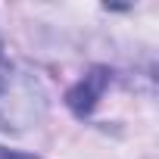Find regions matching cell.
Segmentation results:
<instances>
[{
	"instance_id": "obj_1",
	"label": "cell",
	"mask_w": 159,
	"mask_h": 159,
	"mask_svg": "<svg viewBox=\"0 0 159 159\" xmlns=\"http://www.w3.org/2000/svg\"><path fill=\"white\" fill-rule=\"evenodd\" d=\"M47 112V91L38 75L10 59L0 44V131H25Z\"/></svg>"
},
{
	"instance_id": "obj_2",
	"label": "cell",
	"mask_w": 159,
	"mask_h": 159,
	"mask_svg": "<svg viewBox=\"0 0 159 159\" xmlns=\"http://www.w3.org/2000/svg\"><path fill=\"white\" fill-rule=\"evenodd\" d=\"M112 81V72L109 69H103V66H97V69H91L81 81H78L69 94H66V103H69V109L78 116V119H84V116H91L94 112V106L100 103V97H103V91H106V84Z\"/></svg>"
},
{
	"instance_id": "obj_3",
	"label": "cell",
	"mask_w": 159,
	"mask_h": 159,
	"mask_svg": "<svg viewBox=\"0 0 159 159\" xmlns=\"http://www.w3.org/2000/svg\"><path fill=\"white\" fill-rule=\"evenodd\" d=\"M0 159H38V156H28V153H19V150H7V147H0Z\"/></svg>"
}]
</instances>
